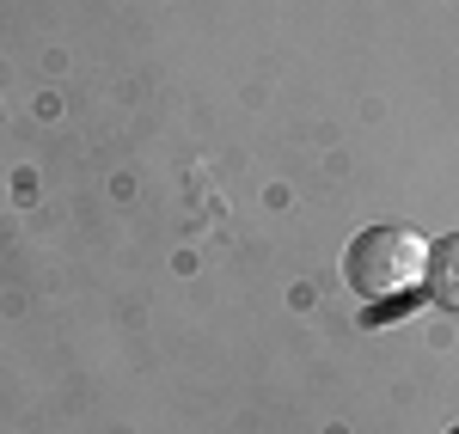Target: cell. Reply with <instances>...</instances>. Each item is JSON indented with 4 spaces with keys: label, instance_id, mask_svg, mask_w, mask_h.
Here are the masks:
<instances>
[{
    "label": "cell",
    "instance_id": "3",
    "mask_svg": "<svg viewBox=\"0 0 459 434\" xmlns=\"http://www.w3.org/2000/svg\"><path fill=\"white\" fill-rule=\"evenodd\" d=\"M447 434H459V422H454V429H447Z\"/></svg>",
    "mask_w": 459,
    "mask_h": 434
},
{
    "label": "cell",
    "instance_id": "2",
    "mask_svg": "<svg viewBox=\"0 0 459 434\" xmlns=\"http://www.w3.org/2000/svg\"><path fill=\"white\" fill-rule=\"evenodd\" d=\"M423 294L441 306V312H459V233L435 239L423 263Z\"/></svg>",
    "mask_w": 459,
    "mask_h": 434
},
{
    "label": "cell",
    "instance_id": "1",
    "mask_svg": "<svg viewBox=\"0 0 459 434\" xmlns=\"http://www.w3.org/2000/svg\"><path fill=\"white\" fill-rule=\"evenodd\" d=\"M423 263H429V239L404 220H374L361 226L343 251V282H350L368 306H398L423 288Z\"/></svg>",
    "mask_w": 459,
    "mask_h": 434
}]
</instances>
